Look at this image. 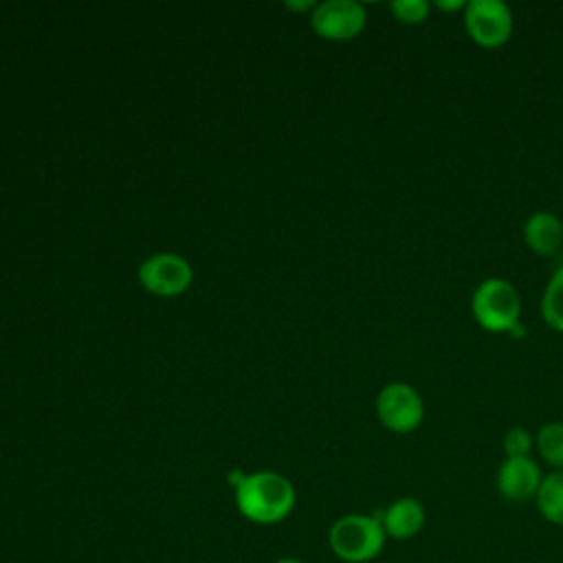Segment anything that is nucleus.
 <instances>
[{"label":"nucleus","instance_id":"f257e3e1","mask_svg":"<svg viewBox=\"0 0 563 563\" xmlns=\"http://www.w3.org/2000/svg\"><path fill=\"white\" fill-rule=\"evenodd\" d=\"M297 501L295 486L275 471H255L244 475L235 488V506L240 515L253 523L271 526L284 521Z\"/></svg>","mask_w":563,"mask_h":563},{"label":"nucleus","instance_id":"f03ea898","mask_svg":"<svg viewBox=\"0 0 563 563\" xmlns=\"http://www.w3.org/2000/svg\"><path fill=\"white\" fill-rule=\"evenodd\" d=\"M387 534L378 515L347 512L332 521L328 530V545L343 563H369L380 556Z\"/></svg>","mask_w":563,"mask_h":563},{"label":"nucleus","instance_id":"7ed1b4c3","mask_svg":"<svg viewBox=\"0 0 563 563\" xmlns=\"http://www.w3.org/2000/svg\"><path fill=\"white\" fill-rule=\"evenodd\" d=\"M471 312L486 332H510L521 321V297L504 277L482 279L471 295Z\"/></svg>","mask_w":563,"mask_h":563},{"label":"nucleus","instance_id":"20e7f679","mask_svg":"<svg viewBox=\"0 0 563 563\" xmlns=\"http://www.w3.org/2000/svg\"><path fill=\"white\" fill-rule=\"evenodd\" d=\"M376 418L391 433H411L424 420V400L409 383H387L376 396Z\"/></svg>","mask_w":563,"mask_h":563},{"label":"nucleus","instance_id":"39448f33","mask_svg":"<svg viewBox=\"0 0 563 563\" xmlns=\"http://www.w3.org/2000/svg\"><path fill=\"white\" fill-rule=\"evenodd\" d=\"M464 29L482 48L504 46L515 29V18L504 0H466Z\"/></svg>","mask_w":563,"mask_h":563},{"label":"nucleus","instance_id":"423d86ee","mask_svg":"<svg viewBox=\"0 0 563 563\" xmlns=\"http://www.w3.org/2000/svg\"><path fill=\"white\" fill-rule=\"evenodd\" d=\"M367 24V11L356 0H325L310 13L312 31L332 42H345L356 37Z\"/></svg>","mask_w":563,"mask_h":563},{"label":"nucleus","instance_id":"0eeeda50","mask_svg":"<svg viewBox=\"0 0 563 563\" xmlns=\"http://www.w3.org/2000/svg\"><path fill=\"white\" fill-rule=\"evenodd\" d=\"M141 286L156 297H176L194 282L189 262L176 253H156L139 266Z\"/></svg>","mask_w":563,"mask_h":563},{"label":"nucleus","instance_id":"6e6552de","mask_svg":"<svg viewBox=\"0 0 563 563\" xmlns=\"http://www.w3.org/2000/svg\"><path fill=\"white\" fill-rule=\"evenodd\" d=\"M543 473L534 457H504L495 473L497 493L510 504L534 501Z\"/></svg>","mask_w":563,"mask_h":563},{"label":"nucleus","instance_id":"1a4fd4ad","mask_svg":"<svg viewBox=\"0 0 563 563\" xmlns=\"http://www.w3.org/2000/svg\"><path fill=\"white\" fill-rule=\"evenodd\" d=\"M387 539L409 541L418 537L427 523V510L416 497H398L378 512Z\"/></svg>","mask_w":563,"mask_h":563},{"label":"nucleus","instance_id":"9d476101","mask_svg":"<svg viewBox=\"0 0 563 563\" xmlns=\"http://www.w3.org/2000/svg\"><path fill=\"white\" fill-rule=\"evenodd\" d=\"M521 233H523L526 246L532 253L541 257H550L563 244V220L554 211L539 209L532 216H528Z\"/></svg>","mask_w":563,"mask_h":563},{"label":"nucleus","instance_id":"9b49d317","mask_svg":"<svg viewBox=\"0 0 563 563\" xmlns=\"http://www.w3.org/2000/svg\"><path fill=\"white\" fill-rule=\"evenodd\" d=\"M534 506L548 523L563 528V471H550L543 475Z\"/></svg>","mask_w":563,"mask_h":563},{"label":"nucleus","instance_id":"f8f14e48","mask_svg":"<svg viewBox=\"0 0 563 563\" xmlns=\"http://www.w3.org/2000/svg\"><path fill=\"white\" fill-rule=\"evenodd\" d=\"M534 449L552 471H563V422L550 420L541 424L534 435Z\"/></svg>","mask_w":563,"mask_h":563},{"label":"nucleus","instance_id":"ddd939ff","mask_svg":"<svg viewBox=\"0 0 563 563\" xmlns=\"http://www.w3.org/2000/svg\"><path fill=\"white\" fill-rule=\"evenodd\" d=\"M541 319L554 332H563V266H559L548 279L541 301H539Z\"/></svg>","mask_w":563,"mask_h":563},{"label":"nucleus","instance_id":"4468645a","mask_svg":"<svg viewBox=\"0 0 563 563\" xmlns=\"http://www.w3.org/2000/svg\"><path fill=\"white\" fill-rule=\"evenodd\" d=\"M391 15L402 24H420L431 13V2L427 0H394L389 2Z\"/></svg>","mask_w":563,"mask_h":563},{"label":"nucleus","instance_id":"2eb2a0df","mask_svg":"<svg viewBox=\"0 0 563 563\" xmlns=\"http://www.w3.org/2000/svg\"><path fill=\"white\" fill-rule=\"evenodd\" d=\"M534 446V435L526 427H512L501 438V449L506 457H526Z\"/></svg>","mask_w":563,"mask_h":563},{"label":"nucleus","instance_id":"dca6fc26","mask_svg":"<svg viewBox=\"0 0 563 563\" xmlns=\"http://www.w3.org/2000/svg\"><path fill=\"white\" fill-rule=\"evenodd\" d=\"M433 7L438 11H444V13H451V11H464L466 2L464 0H435Z\"/></svg>","mask_w":563,"mask_h":563},{"label":"nucleus","instance_id":"f3484780","mask_svg":"<svg viewBox=\"0 0 563 563\" xmlns=\"http://www.w3.org/2000/svg\"><path fill=\"white\" fill-rule=\"evenodd\" d=\"M286 7H288V9H297V11H299V9H314L317 4H314V2H310V0H306V2H286Z\"/></svg>","mask_w":563,"mask_h":563},{"label":"nucleus","instance_id":"a211bd4d","mask_svg":"<svg viewBox=\"0 0 563 563\" xmlns=\"http://www.w3.org/2000/svg\"><path fill=\"white\" fill-rule=\"evenodd\" d=\"M275 563H306V561H301V559H295V556H282V559H277Z\"/></svg>","mask_w":563,"mask_h":563}]
</instances>
